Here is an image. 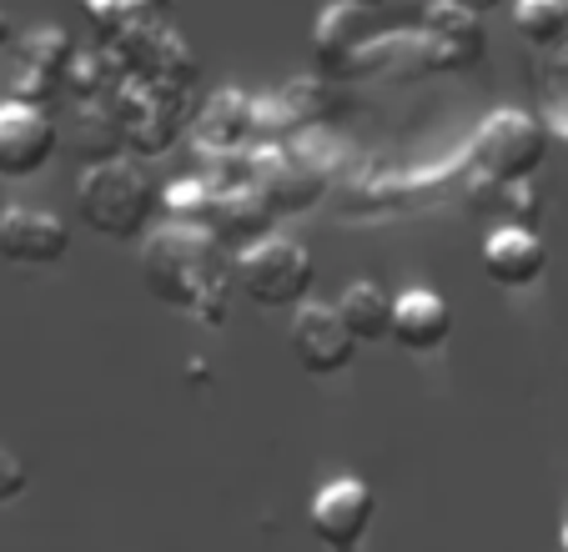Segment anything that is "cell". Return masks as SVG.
I'll list each match as a JSON object with an SVG mask.
<instances>
[{
    "instance_id": "1",
    "label": "cell",
    "mask_w": 568,
    "mask_h": 552,
    "mask_svg": "<svg viewBox=\"0 0 568 552\" xmlns=\"http://www.w3.org/2000/svg\"><path fill=\"white\" fill-rule=\"evenodd\" d=\"M141 287L161 307L186 311L206 327H222L232 317L236 272L226 262V246L212 236V226L161 222V232L141 242Z\"/></svg>"
},
{
    "instance_id": "2",
    "label": "cell",
    "mask_w": 568,
    "mask_h": 552,
    "mask_svg": "<svg viewBox=\"0 0 568 552\" xmlns=\"http://www.w3.org/2000/svg\"><path fill=\"white\" fill-rule=\"evenodd\" d=\"M75 206L81 222L106 242H136L161 212V186L151 181V171L131 156H111L81 171L75 181Z\"/></svg>"
},
{
    "instance_id": "3",
    "label": "cell",
    "mask_w": 568,
    "mask_h": 552,
    "mask_svg": "<svg viewBox=\"0 0 568 552\" xmlns=\"http://www.w3.org/2000/svg\"><path fill=\"white\" fill-rule=\"evenodd\" d=\"M236 272V292L252 307H302L317 282V262L297 236H262L257 246L236 252L232 262Z\"/></svg>"
},
{
    "instance_id": "4",
    "label": "cell",
    "mask_w": 568,
    "mask_h": 552,
    "mask_svg": "<svg viewBox=\"0 0 568 552\" xmlns=\"http://www.w3.org/2000/svg\"><path fill=\"white\" fill-rule=\"evenodd\" d=\"M544 156H548L544 121L518 106L494 111L473 136V166L483 171V181H534Z\"/></svg>"
},
{
    "instance_id": "5",
    "label": "cell",
    "mask_w": 568,
    "mask_h": 552,
    "mask_svg": "<svg viewBox=\"0 0 568 552\" xmlns=\"http://www.w3.org/2000/svg\"><path fill=\"white\" fill-rule=\"evenodd\" d=\"M373 518H377V492L353 472L327 478L307 498V528L327 552H357L367 542V532H373Z\"/></svg>"
},
{
    "instance_id": "6",
    "label": "cell",
    "mask_w": 568,
    "mask_h": 552,
    "mask_svg": "<svg viewBox=\"0 0 568 552\" xmlns=\"http://www.w3.org/2000/svg\"><path fill=\"white\" fill-rule=\"evenodd\" d=\"M287 347H292V361L307 377H337L357 361L363 341L347 331L337 301H302L287 321Z\"/></svg>"
},
{
    "instance_id": "7",
    "label": "cell",
    "mask_w": 568,
    "mask_h": 552,
    "mask_svg": "<svg viewBox=\"0 0 568 552\" xmlns=\"http://www.w3.org/2000/svg\"><path fill=\"white\" fill-rule=\"evenodd\" d=\"M75 51H81V45H75L55 21H45V25H36L31 35H21V45H16L11 96L31 101V106H51V101L65 91V81H71Z\"/></svg>"
},
{
    "instance_id": "8",
    "label": "cell",
    "mask_w": 568,
    "mask_h": 552,
    "mask_svg": "<svg viewBox=\"0 0 568 552\" xmlns=\"http://www.w3.org/2000/svg\"><path fill=\"white\" fill-rule=\"evenodd\" d=\"M55 146H61V126L45 106L31 101H0V176L26 181L41 166H51Z\"/></svg>"
},
{
    "instance_id": "9",
    "label": "cell",
    "mask_w": 568,
    "mask_h": 552,
    "mask_svg": "<svg viewBox=\"0 0 568 552\" xmlns=\"http://www.w3.org/2000/svg\"><path fill=\"white\" fill-rule=\"evenodd\" d=\"M418 45L423 61L438 65V71H473L488 51V31H483V16H473L458 0H428Z\"/></svg>"
},
{
    "instance_id": "10",
    "label": "cell",
    "mask_w": 568,
    "mask_h": 552,
    "mask_svg": "<svg viewBox=\"0 0 568 552\" xmlns=\"http://www.w3.org/2000/svg\"><path fill=\"white\" fill-rule=\"evenodd\" d=\"M71 252V226L61 222L45 206H0V256L11 266H26V272H41V266L65 262Z\"/></svg>"
},
{
    "instance_id": "11",
    "label": "cell",
    "mask_w": 568,
    "mask_h": 552,
    "mask_svg": "<svg viewBox=\"0 0 568 552\" xmlns=\"http://www.w3.org/2000/svg\"><path fill=\"white\" fill-rule=\"evenodd\" d=\"M182 96H186V91H176V85L131 81L126 85V106L116 111L121 136H126L131 146L141 151V156H156V151H166L176 136H182V126H186V111L176 106Z\"/></svg>"
},
{
    "instance_id": "12",
    "label": "cell",
    "mask_w": 568,
    "mask_h": 552,
    "mask_svg": "<svg viewBox=\"0 0 568 552\" xmlns=\"http://www.w3.org/2000/svg\"><path fill=\"white\" fill-rule=\"evenodd\" d=\"M548 266V246L538 232L528 226H494L483 236V276L504 292H524L534 287Z\"/></svg>"
},
{
    "instance_id": "13",
    "label": "cell",
    "mask_w": 568,
    "mask_h": 552,
    "mask_svg": "<svg viewBox=\"0 0 568 552\" xmlns=\"http://www.w3.org/2000/svg\"><path fill=\"white\" fill-rule=\"evenodd\" d=\"M453 337V307L433 287H403L393 297V341L413 357H433Z\"/></svg>"
},
{
    "instance_id": "14",
    "label": "cell",
    "mask_w": 568,
    "mask_h": 552,
    "mask_svg": "<svg viewBox=\"0 0 568 552\" xmlns=\"http://www.w3.org/2000/svg\"><path fill=\"white\" fill-rule=\"evenodd\" d=\"M272 202L257 181H236V186H216V206H212V236L226 246V252H247L267 236L272 226Z\"/></svg>"
},
{
    "instance_id": "15",
    "label": "cell",
    "mask_w": 568,
    "mask_h": 552,
    "mask_svg": "<svg viewBox=\"0 0 568 552\" xmlns=\"http://www.w3.org/2000/svg\"><path fill=\"white\" fill-rule=\"evenodd\" d=\"M367 51V11L333 0L327 11L312 21V61L317 71H353Z\"/></svg>"
},
{
    "instance_id": "16",
    "label": "cell",
    "mask_w": 568,
    "mask_h": 552,
    "mask_svg": "<svg viewBox=\"0 0 568 552\" xmlns=\"http://www.w3.org/2000/svg\"><path fill=\"white\" fill-rule=\"evenodd\" d=\"M252 121H257V106H252L247 96L216 91V96L202 106V116H196V141L212 151H236L252 136Z\"/></svg>"
},
{
    "instance_id": "17",
    "label": "cell",
    "mask_w": 568,
    "mask_h": 552,
    "mask_svg": "<svg viewBox=\"0 0 568 552\" xmlns=\"http://www.w3.org/2000/svg\"><path fill=\"white\" fill-rule=\"evenodd\" d=\"M337 311H343L347 331H353L357 341L393 337V297H387L377 282H347L343 297H337Z\"/></svg>"
},
{
    "instance_id": "18",
    "label": "cell",
    "mask_w": 568,
    "mask_h": 552,
    "mask_svg": "<svg viewBox=\"0 0 568 552\" xmlns=\"http://www.w3.org/2000/svg\"><path fill=\"white\" fill-rule=\"evenodd\" d=\"M257 186L267 192L272 212H307V206L322 196V176L307 171L302 161H292V156L272 161V166L257 176Z\"/></svg>"
},
{
    "instance_id": "19",
    "label": "cell",
    "mask_w": 568,
    "mask_h": 552,
    "mask_svg": "<svg viewBox=\"0 0 568 552\" xmlns=\"http://www.w3.org/2000/svg\"><path fill=\"white\" fill-rule=\"evenodd\" d=\"M216 186L202 176H182L172 186H161V222H182V226H212Z\"/></svg>"
},
{
    "instance_id": "20",
    "label": "cell",
    "mask_w": 568,
    "mask_h": 552,
    "mask_svg": "<svg viewBox=\"0 0 568 552\" xmlns=\"http://www.w3.org/2000/svg\"><path fill=\"white\" fill-rule=\"evenodd\" d=\"M488 212L504 226H528L534 232L544 216V192L534 181H488Z\"/></svg>"
},
{
    "instance_id": "21",
    "label": "cell",
    "mask_w": 568,
    "mask_h": 552,
    "mask_svg": "<svg viewBox=\"0 0 568 552\" xmlns=\"http://www.w3.org/2000/svg\"><path fill=\"white\" fill-rule=\"evenodd\" d=\"M514 25L528 45H558L568 35V0H514Z\"/></svg>"
},
{
    "instance_id": "22",
    "label": "cell",
    "mask_w": 568,
    "mask_h": 552,
    "mask_svg": "<svg viewBox=\"0 0 568 552\" xmlns=\"http://www.w3.org/2000/svg\"><path fill=\"white\" fill-rule=\"evenodd\" d=\"M106 81H111L106 55H101V51H75V61H71V81H65V91H75L81 101H97L101 91H106Z\"/></svg>"
},
{
    "instance_id": "23",
    "label": "cell",
    "mask_w": 568,
    "mask_h": 552,
    "mask_svg": "<svg viewBox=\"0 0 568 552\" xmlns=\"http://www.w3.org/2000/svg\"><path fill=\"white\" fill-rule=\"evenodd\" d=\"M26 462L11 452V447H0V502H16L26 492Z\"/></svg>"
},
{
    "instance_id": "24",
    "label": "cell",
    "mask_w": 568,
    "mask_h": 552,
    "mask_svg": "<svg viewBox=\"0 0 568 552\" xmlns=\"http://www.w3.org/2000/svg\"><path fill=\"white\" fill-rule=\"evenodd\" d=\"M458 6H468L473 16H488V11H494V6H504V0H458Z\"/></svg>"
},
{
    "instance_id": "25",
    "label": "cell",
    "mask_w": 568,
    "mask_h": 552,
    "mask_svg": "<svg viewBox=\"0 0 568 552\" xmlns=\"http://www.w3.org/2000/svg\"><path fill=\"white\" fill-rule=\"evenodd\" d=\"M343 6H357V11H367V16H373L377 6H383V0H343Z\"/></svg>"
},
{
    "instance_id": "26",
    "label": "cell",
    "mask_w": 568,
    "mask_h": 552,
    "mask_svg": "<svg viewBox=\"0 0 568 552\" xmlns=\"http://www.w3.org/2000/svg\"><path fill=\"white\" fill-rule=\"evenodd\" d=\"M11 45V21H6V11H0V51Z\"/></svg>"
},
{
    "instance_id": "27",
    "label": "cell",
    "mask_w": 568,
    "mask_h": 552,
    "mask_svg": "<svg viewBox=\"0 0 568 552\" xmlns=\"http://www.w3.org/2000/svg\"><path fill=\"white\" fill-rule=\"evenodd\" d=\"M558 552H568V522L558 528Z\"/></svg>"
}]
</instances>
